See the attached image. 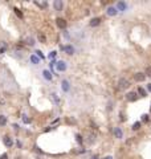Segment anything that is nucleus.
I'll use <instances>...</instances> for the list:
<instances>
[{"mask_svg": "<svg viewBox=\"0 0 151 159\" xmlns=\"http://www.w3.org/2000/svg\"><path fill=\"white\" fill-rule=\"evenodd\" d=\"M130 86V81L127 78H119L118 81V88L119 89H127Z\"/></svg>", "mask_w": 151, "mask_h": 159, "instance_id": "1", "label": "nucleus"}, {"mask_svg": "<svg viewBox=\"0 0 151 159\" xmlns=\"http://www.w3.org/2000/svg\"><path fill=\"white\" fill-rule=\"evenodd\" d=\"M56 25H57L58 28L64 29V28H66L68 23H66V20H65V19H61V17H58V19H56Z\"/></svg>", "mask_w": 151, "mask_h": 159, "instance_id": "2", "label": "nucleus"}, {"mask_svg": "<svg viewBox=\"0 0 151 159\" xmlns=\"http://www.w3.org/2000/svg\"><path fill=\"white\" fill-rule=\"evenodd\" d=\"M126 98H127V101H130V102H134V101L138 99V96H137V93H134V91H130V93L126 94Z\"/></svg>", "mask_w": 151, "mask_h": 159, "instance_id": "3", "label": "nucleus"}, {"mask_svg": "<svg viewBox=\"0 0 151 159\" xmlns=\"http://www.w3.org/2000/svg\"><path fill=\"white\" fill-rule=\"evenodd\" d=\"M3 142H4V145H6L7 147H12V146H13V142H12V139L9 138L8 135H4L3 136Z\"/></svg>", "mask_w": 151, "mask_h": 159, "instance_id": "4", "label": "nucleus"}, {"mask_svg": "<svg viewBox=\"0 0 151 159\" xmlns=\"http://www.w3.org/2000/svg\"><path fill=\"white\" fill-rule=\"evenodd\" d=\"M134 78H135V81H138V82H142V81H145L146 76H145V73H135Z\"/></svg>", "mask_w": 151, "mask_h": 159, "instance_id": "5", "label": "nucleus"}, {"mask_svg": "<svg viewBox=\"0 0 151 159\" xmlns=\"http://www.w3.org/2000/svg\"><path fill=\"white\" fill-rule=\"evenodd\" d=\"M53 7H54V9H56V11H61V9H62V1H61V0H56V1H54L53 3Z\"/></svg>", "mask_w": 151, "mask_h": 159, "instance_id": "6", "label": "nucleus"}, {"mask_svg": "<svg viewBox=\"0 0 151 159\" xmlns=\"http://www.w3.org/2000/svg\"><path fill=\"white\" fill-rule=\"evenodd\" d=\"M56 66H57V69L60 72H64V70H66V64L64 62V61H58L57 64H56Z\"/></svg>", "mask_w": 151, "mask_h": 159, "instance_id": "7", "label": "nucleus"}, {"mask_svg": "<svg viewBox=\"0 0 151 159\" xmlns=\"http://www.w3.org/2000/svg\"><path fill=\"white\" fill-rule=\"evenodd\" d=\"M100 23H101L100 17H94V19L90 20V27H97V25H100Z\"/></svg>", "mask_w": 151, "mask_h": 159, "instance_id": "8", "label": "nucleus"}, {"mask_svg": "<svg viewBox=\"0 0 151 159\" xmlns=\"http://www.w3.org/2000/svg\"><path fill=\"white\" fill-rule=\"evenodd\" d=\"M114 136H115V138H122V136H123V131L121 130L119 127H115L114 129Z\"/></svg>", "mask_w": 151, "mask_h": 159, "instance_id": "9", "label": "nucleus"}, {"mask_svg": "<svg viewBox=\"0 0 151 159\" xmlns=\"http://www.w3.org/2000/svg\"><path fill=\"white\" fill-rule=\"evenodd\" d=\"M64 49H65V52H66L68 54H70V56H72V54H74V48H73L72 45H66Z\"/></svg>", "mask_w": 151, "mask_h": 159, "instance_id": "10", "label": "nucleus"}, {"mask_svg": "<svg viewBox=\"0 0 151 159\" xmlns=\"http://www.w3.org/2000/svg\"><path fill=\"white\" fill-rule=\"evenodd\" d=\"M107 15H110V16H115V15H117V9H115L114 7H109L107 8Z\"/></svg>", "mask_w": 151, "mask_h": 159, "instance_id": "11", "label": "nucleus"}, {"mask_svg": "<svg viewBox=\"0 0 151 159\" xmlns=\"http://www.w3.org/2000/svg\"><path fill=\"white\" fill-rule=\"evenodd\" d=\"M37 39H39V41H40L41 44H45L46 43V37H45V34H43V33H39Z\"/></svg>", "mask_w": 151, "mask_h": 159, "instance_id": "12", "label": "nucleus"}, {"mask_svg": "<svg viewBox=\"0 0 151 159\" xmlns=\"http://www.w3.org/2000/svg\"><path fill=\"white\" fill-rule=\"evenodd\" d=\"M118 9H119V11H126V9H127V6H126V3H123V1H119V3H118Z\"/></svg>", "mask_w": 151, "mask_h": 159, "instance_id": "13", "label": "nucleus"}, {"mask_svg": "<svg viewBox=\"0 0 151 159\" xmlns=\"http://www.w3.org/2000/svg\"><path fill=\"white\" fill-rule=\"evenodd\" d=\"M69 89H70V86H69V82L66 81V80H64V81H62V90H64V91H68Z\"/></svg>", "mask_w": 151, "mask_h": 159, "instance_id": "14", "label": "nucleus"}, {"mask_svg": "<svg viewBox=\"0 0 151 159\" xmlns=\"http://www.w3.org/2000/svg\"><path fill=\"white\" fill-rule=\"evenodd\" d=\"M31 61L34 64V65H37V64L40 62V58H39V57H36V56L33 54V56H31Z\"/></svg>", "mask_w": 151, "mask_h": 159, "instance_id": "15", "label": "nucleus"}, {"mask_svg": "<svg viewBox=\"0 0 151 159\" xmlns=\"http://www.w3.org/2000/svg\"><path fill=\"white\" fill-rule=\"evenodd\" d=\"M94 142H95V134L91 133L89 134V143H94Z\"/></svg>", "mask_w": 151, "mask_h": 159, "instance_id": "16", "label": "nucleus"}, {"mask_svg": "<svg viewBox=\"0 0 151 159\" xmlns=\"http://www.w3.org/2000/svg\"><path fill=\"white\" fill-rule=\"evenodd\" d=\"M43 76H44V78H46V80H52V74L49 73L48 70H44L43 72Z\"/></svg>", "mask_w": 151, "mask_h": 159, "instance_id": "17", "label": "nucleus"}, {"mask_svg": "<svg viewBox=\"0 0 151 159\" xmlns=\"http://www.w3.org/2000/svg\"><path fill=\"white\" fill-rule=\"evenodd\" d=\"M7 123V118L4 115H0V126H4Z\"/></svg>", "mask_w": 151, "mask_h": 159, "instance_id": "18", "label": "nucleus"}, {"mask_svg": "<svg viewBox=\"0 0 151 159\" xmlns=\"http://www.w3.org/2000/svg\"><path fill=\"white\" fill-rule=\"evenodd\" d=\"M138 93H139L142 97H146V90L143 88H138Z\"/></svg>", "mask_w": 151, "mask_h": 159, "instance_id": "19", "label": "nucleus"}, {"mask_svg": "<svg viewBox=\"0 0 151 159\" xmlns=\"http://www.w3.org/2000/svg\"><path fill=\"white\" fill-rule=\"evenodd\" d=\"M139 127H140V122H135L134 125H133V130H138Z\"/></svg>", "mask_w": 151, "mask_h": 159, "instance_id": "20", "label": "nucleus"}, {"mask_svg": "<svg viewBox=\"0 0 151 159\" xmlns=\"http://www.w3.org/2000/svg\"><path fill=\"white\" fill-rule=\"evenodd\" d=\"M145 76H150V77H151V66H147V68H146Z\"/></svg>", "mask_w": 151, "mask_h": 159, "instance_id": "21", "label": "nucleus"}, {"mask_svg": "<svg viewBox=\"0 0 151 159\" xmlns=\"http://www.w3.org/2000/svg\"><path fill=\"white\" fill-rule=\"evenodd\" d=\"M76 139H77V142L80 143V145H82V136H81L80 134H77V135H76Z\"/></svg>", "mask_w": 151, "mask_h": 159, "instance_id": "22", "label": "nucleus"}, {"mask_svg": "<svg viewBox=\"0 0 151 159\" xmlns=\"http://www.w3.org/2000/svg\"><path fill=\"white\" fill-rule=\"evenodd\" d=\"M13 11H15V13H16L19 17H23V15H21V12H20V9H19V8H15Z\"/></svg>", "mask_w": 151, "mask_h": 159, "instance_id": "23", "label": "nucleus"}, {"mask_svg": "<svg viewBox=\"0 0 151 159\" xmlns=\"http://www.w3.org/2000/svg\"><path fill=\"white\" fill-rule=\"evenodd\" d=\"M23 122H24V123H31V119H29L27 115H24V117H23Z\"/></svg>", "mask_w": 151, "mask_h": 159, "instance_id": "24", "label": "nucleus"}, {"mask_svg": "<svg viewBox=\"0 0 151 159\" xmlns=\"http://www.w3.org/2000/svg\"><path fill=\"white\" fill-rule=\"evenodd\" d=\"M25 41H27V44H28V45H32V44H33V39H32V37H28Z\"/></svg>", "mask_w": 151, "mask_h": 159, "instance_id": "25", "label": "nucleus"}, {"mask_svg": "<svg viewBox=\"0 0 151 159\" xmlns=\"http://www.w3.org/2000/svg\"><path fill=\"white\" fill-rule=\"evenodd\" d=\"M36 53H37V56L40 57V58H44V54H43V52H41V51H36Z\"/></svg>", "mask_w": 151, "mask_h": 159, "instance_id": "26", "label": "nucleus"}, {"mask_svg": "<svg viewBox=\"0 0 151 159\" xmlns=\"http://www.w3.org/2000/svg\"><path fill=\"white\" fill-rule=\"evenodd\" d=\"M142 119L145 121V122H147V121H148V115H147V114H143V115H142Z\"/></svg>", "mask_w": 151, "mask_h": 159, "instance_id": "27", "label": "nucleus"}, {"mask_svg": "<svg viewBox=\"0 0 151 159\" xmlns=\"http://www.w3.org/2000/svg\"><path fill=\"white\" fill-rule=\"evenodd\" d=\"M0 159H8V155H7V154H3V155L0 156Z\"/></svg>", "mask_w": 151, "mask_h": 159, "instance_id": "28", "label": "nucleus"}, {"mask_svg": "<svg viewBox=\"0 0 151 159\" xmlns=\"http://www.w3.org/2000/svg\"><path fill=\"white\" fill-rule=\"evenodd\" d=\"M54 56H56V52H50V54H49V57H50V58H53Z\"/></svg>", "mask_w": 151, "mask_h": 159, "instance_id": "29", "label": "nucleus"}, {"mask_svg": "<svg viewBox=\"0 0 151 159\" xmlns=\"http://www.w3.org/2000/svg\"><path fill=\"white\" fill-rule=\"evenodd\" d=\"M147 89H148V91H151V84H148V85H147Z\"/></svg>", "mask_w": 151, "mask_h": 159, "instance_id": "30", "label": "nucleus"}, {"mask_svg": "<svg viewBox=\"0 0 151 159\" xmlns=\"http://www.w3.org/2000/svg\"><path fill=\"white\" fill-rule=\"evenodd\" d=\"M105 159H113V158H111V156H106Z\"/></svg>", "mask_w": 151, "mask_h": 159, "instance_id": "31", "label": "nucleus"}, {"mask_svg": "<svg viewBox=\"0 0 151 159\" xmlns=\"http://www.w3.org/2000/svg\"><path fill=\"white\" fill-rule=\"evenodd\" d=\"M93 159H98V158H97V156H93Z\"/></svg>", "mask_w": 151, "mask_h": 159, "instance_id": "32", "label": "nucleus"}, {"mask_svg": "<svg viewBox=\"0 0 151 159\" xmlns=\"http://www.w3.org/2000/svg\"><path fill=\"white\" fill-rule=\"evenodd\" d=\"M150 110H151V108H150Z\"/></svg>", "mask_w": 151, "mask_h": 159, "instance_id": "33", "label": "nucleus"}]
</instances>
